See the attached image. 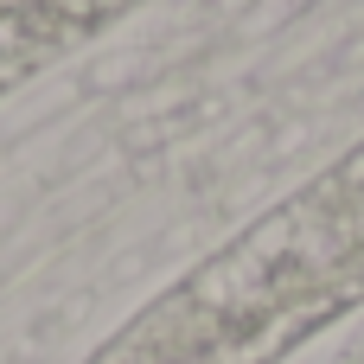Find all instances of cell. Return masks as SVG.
Listing matches in <instances>:
<instances>
[{"label":"cell","instance_id":"obj_1","mask_svg":"<svg viewBox=\"0 0 364 364\" xmlns=\"http://www.w3.org/2000/svg\"><path fill=\"white\" fill-rule=\"evenodd\" d=\"M364 301V141L147 301L83 364H282Z\"/></svg>","mask_w":364,"mask_h":364},{"label":"cell","instance_id":"obj_2","mask_svg":"<svg viewBox=\"0 0 364 364\" xmlns=\"http://www.w3.org/2000/svg\"><path fill=\"white\" fill-rule=\"evenodd\" d=\"M64 51H77V38L70 26H58L51 0H0V96Z\"/></svg>","mask_w":364,"mask_h":364},{"label":"cell","instance_id":"obj_3","mask_svg":"<svg viewBox=\"0 0 364 364\" xmlns=\"http://www.w3.org/2000/svg\"><path fill=\"white\" fill-rule=\"evenodd\" d=\"M51 6L64 13V26H70V32H77V45H83V38H90V32H102L115 13H128L134 0H51Z\"/></svg>","mask_w":364,"mask_h":364}]
</instances>
